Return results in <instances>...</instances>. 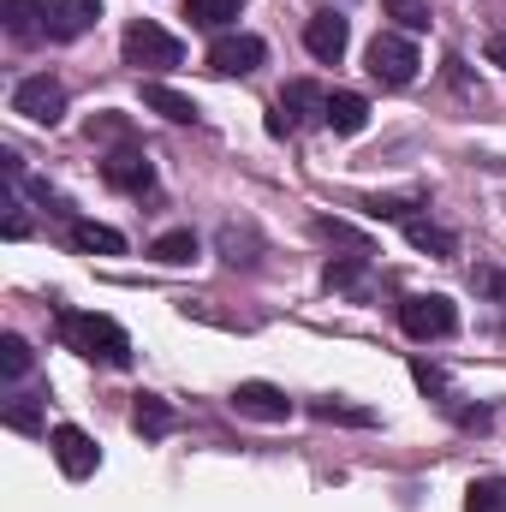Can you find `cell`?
Returning <instances> with one entry per match:
<instances>
[{
    "instance_id": "1",
    "label": "cell",
    "mask_w": 506,
    "mask_h": 512,
    "mask_svg": "<svg viewBox=\"0 0 506 512\" xmlns=\"http://www.w3.org/2000/svg\"><path fill=\"white\" fill-rule=\"evenodd\" d=\"M54 328H60V340H66L78 358H90V364H114V370H126L131 364V334L114 322V316H96V310H60Z\"/></svg>"
},
{
    "instance_id": "2",
    "label": "cell",
    "mask_w": 506,
    "mask_h": 512,
    "mask_svg": "<svg viewBox=\"0 0 506 512\" xmlns=\"http://www.w3.org/2000/svg\"><path fill=\"white\" fill-rule=\"evenodd\" d=\"M120 54H126V66H137V72H173L185 60V42L173 30L137 18V24H126V36H120Z\"/></svg>"
},
{
    "instance_id": "3",
    "label": "cell",
    "mask_w": 506,
    "mask_h": 512,
    "mask_svg": "<svg viewBox=\"0 0 506 512\" xmlns=\"http://www.w3.org/2000/svg\"><path fill=\"white\" fill-rule=\"evenodd\" d=\"M399 328H405L411 340H447V334L459 328V310H453V298H441V292H411V298L399 304Z\"/></svg>"
},
{
    "instance_id": "4",
    "label": "cell",
    "mask_w": 506,
    "mask_h": 512,
    "mask_svg": "<svg viewBox=\"0 0 506 512\" xmlns=\"http://www.w3.org/2000/svg\"><path fill=\"white\" fill-rule=\"evenodd\" d=\"M364 60H370V78L387 84V90H405V84L417 78V66H423V60H417V48H411V36H399V30H381Z\"/></svg>"
},
{
    "instance_id": "5",
    "label": "cell",
    "mask_w": 506,
    "mask_h": 512,
    "mask_svg": "<svg viewBox=\"0 0 506 512\" xmlns=\"http://www.w3.org/2000/svg\"><path fill=\"white\" fill-rule=\"evenodd\" d=\"M12 114H24V120H36V126H60V114H66V84L48 78V72L24 78V84L12 90Z\"/></svg>"
},
{
    "instance_id": "6",
    "label": "cell",
    "mask_w": 506,
    "mask_h": 512,
    "mask_svg": "<svg viewBox=\"0 0 506 512\" xmlns=\"http://www.w3.org/2000/svg\"><path fill=\"white\" fill-rule=\"evenodd\" d=\"M262 60H268L262 36H245V30L215 36V48H209V72H215V78H251Z\"/></svg>"
},
{
    "instance_id": "7",
    "label": "cell",
    "mask_w": 506,
    "mask_h": 512,
    "mask_svg": "<svg viewBox=\"0 0 506 512\" xmlns=\"http://www.w3.org/2000/svg\"><path fill=\"white\" fill-rule=\"evenodd\" d=\"M102 0H42V30L48 42H78L84 30H96Z\"/></svg>"
},
{
    "instance_id": "8",
    "label": "cell",
    "mask_w": 506,
    "mask_h": 512,
    "mask_svg": "<svg viewBox=\"0 0 506 512\" xmlns=\"http://www.w3.org/2000/svg\"><path fill=\"white\" fill-rule=\"evenodd\" d=\"M322 108H328V96H322L316 84H304V78H298V84H286V90H280V108H274L268 131H274V137H286V131L322 120Z\"/></svg>"
},
{
    "instance_id": "9",
    "label": "cell",
    "mask_w": 506,
    "mask_h": 512,
    "mask_svg": "<svg viewBox=\"0 0 506 512\" xmlns=\"http://www.w3.org/2000/svg\"><path fill=\"white\" fill-rule=\"evenodd\" d=\"M102 179H108L114 191H126V197H149V191H155V167H149L143 149H114V155H102Z\"/></svg>"
},
{
    "instance_id": "10",
    "label": "cell",
    "mask_w": 506,
    "mask_h": 512,
    "mask_svg": "<svg viewBox=\"0 0 506 512\" xmlns=\"http://www.w3.org/2000/svg\"><path fill=\"white\" fill-rule=\"evenodd\" d=\"M48 447H54V459H60V471H66V477H96V465H102L96 441H90L78 423H60V429L48 435Z\"/></svg>"
},
{
    "instance_id": "11",
    "label": "cell",
    "mask_w": 506,
    "mask_h": 512,
    "mask_svg": "<svg viewBox=\"0 0 506 512\" xmlns=\"http://www.w3.org/2000/svg\"><path fill=\"white\" fill-rule=\"evenodd\" d=\"M233 411L239 417H256V423H286L292 417V399L274 382H239L233 387Z\"/></svg>"
},
{
    "instance_id": "12",
    "label": "cell",
    "mask_w": 506,
    "mask_h": 512,
    "mask_svg": "<svg viewBox=\"0 0 506 512\" xmlns=\"http://www.w3.org/2000/svg\"><path fill=\"white\" fill-rule=\"evenodd\" d=\"M346 42H352V24H346L340 12H316V18L304 24V48H310L316 60H328V66H340Z\"/></svg>"
},
{
    "instance_id": "13",
    "label": "cell",
    "mask_w": 506,
    "mask_h": 512,
    "mask_svg": "<svg viewBox=\"0 0 506 512\" xmlns=\"http://www.w3.org/2000/svg\"><path fill=\"white\" fill-rule=\"evenodd\" d=\"M322 126H334L340 137H358V131L370 126V102L358 90H334L328 108H322Z\"/></svg>"
},
{
    "instance_id": "14",
    "label": "cell",
    "mask_w": 506,
    "mask_h": 512,
    "mask_svg": "<svg viewBox=\"0 0 506 512\" xmlns=\"http://www.w3.org/2000/svg\"><path fill=\"white\" fill-rule=\"evenodd\" d=\"M143 108L149 114H161V120H173V126H197V102L191 96H179L173 84H161V78H149L143 84Z\"/></svg>"
},
{
    "instance_id": "15",
    "label": "cell",
    "mask_w": 506,
    "mask_h": 512,
    "mask_svg": "<svg viewBox=\"0 0 506 512\" xmlns=\"http://www.w3.org/2000/svg\"><path fill=\"white\" fill-rule=\"evenodd\" d=\"M66 239L78 245V251H102V256H126V239L114 233V227H102V221H78V215H66Z\"/></svg>"
},
{
    "instance_id": "16",
    "label": "cell",
    "mask_w": 506,
    "mask_h": 512,
    "mask_svg": "<svg viewBox=\"0 0 506 512\" xmlns=\"http://www.w3.org/2000/svg\"><path fill=\"white\" fill-rule=\"evenodd\" d=\"M131 429H137L143 441L173 435V405H167L161 393H137V405H131Z\"/></svg>"
},
{
    "instance_id": "17",
    "label": "cell",
    "mask_w": 506,
    "mask_h": 512,
    "mask_svg": "<svg viewBox=\"0 0 506 512\" xmlns=\"http://www.w3.org/2000/svg\"><path fill=\"white\" fill-rule=\"evenodd\" d=\"M399 227H405V239H411L417 251H429V256H453L459 251V239H453L447 227H435L429 215H411V221H399Z\"/></svg>"
},
{
    "instance_id": "18",
    "label": "cell",
    "mask_w": 506,
    "mask_h": 512,
    "mask_svg": "<svg viewBox=\"0 0 506 512\" xmlns=\"http://www.w3.org/2000/svg\"><path fill=\"white\" fill-rule=\"evenodd\" d=\"M6 30H12V42L48 36V30H42V0H6Z\"/></svg>"
},
{
    "instance_id": "19",
    "label": "cell",
    "mask_w": 506,
    "mask_h": 512,
    "mask_svg": "<svg viewBox=\"0 0 506 512\" xmlns=\"http://www.w3.org/2000/svg\"><path fill=\"white\" fill-rule=\"evenodd\" d=\"M149 256H155V262H167V268H179V262H191V256H197V233H191V227H173V233H161V239L149 245Z\"/></svg>"
},
{
    "instance_id": "20",
    "label": "cell",
    "mask_w": 506,
    "mask_h": 512,
    "mask_svg": "<svg viewBox=\"0 0 506 512\" xmlns=\"http://www.w3.org/2000/svg\"><path fill=\"white\" fill-rule=\"evenodd\" d=\"M239 6H245V0H185V18L203 24V30H221V24L239 18Z\"/></svg>"
},
{
    "instance_id": "21",
    "label": "cell",
    "mask_w": 506,
    "mask_h": 512,
    "mask_svg": "<svg viewBox=\"0 0 506 512\" xmlns=\"http://www.w3.org/2000/svg\"><path fill=\"white\" fill-rule=\"evenodd\" d=\"M370 256H340V262H328V286L334 292H364L370 286V268H364Z\"/></svg>"
},
{
    "instance_id": "22",
    "label": "cell",
    "mask_w": 506,
    "mask_h": 512,
    "mask_svg": "<svg viewBox=\"0 0 506 512\" xmlns=\"http://www.w3.org/2000/svg\"><path fill=\"white\" fill-rule=\"evenodd\" d=\"M465 512H506V477H477L465 489Z\"/></svg>"
},
{
    "instance_id": "23",
    "label": "cell",
    "mask_w": 506,
    "mask_h": 512,
    "mask_svg": "<svg viewBox=\"0 0 506 512\" xmlns=\"http://www.w3.org/2000/svg\"><path fill=\"white\" fill-rule=\"evenodd\" d=\"M316 233H322L328 245H346L352 256H370V239H364L358 227H346V221H328V215H316Z\"/></svg>"
},
{
    "instance_id": "24",
    "label": "cell",
    "mask_w": 506,
    "mask_h": 512,
    "mask_svg": "<svg viewBox=\"0 0 506 512\" xmlns=\"http://www.w3.org/2000/svg\"><path fill=\"white\" fill-rule=\"evenodd\" d=\"M30 364H36V352H30L18 334H0V370L18 382V376H30Z\"/></svg>"
},
{
    "instance_id": "25",
    "label": "cell",
    "mask_w": 506,
    "mask_h": 512,
    "mask_svg": "<svg viewBox=\"0 0 506 512\" xmlns=\"http://www.w3.org/2000/svg\"><path fill=\"white\" fill-rule=\"evenodd\" d=\"M310 417H322V423H376V411H364V405H340V399H316L310 405Z\"/></svg>"
},
{
    "instance_id": "26",
    "label": "cell",
    "mask_w": 506,
    "mask_h": 512,
    "mask_svg": "<svg viewBox=\"0 0 506 512\" xmlns=\"http://www.w3.org/2000/svg\"><path fill=\"white\" fill-rule=\"evenodd\" d=\"M399 30H429V0H381Z\"/></svg>"
},
{
    "instance_id": "27",
    "label": "cell",
    "mask_w": 506,
    "mask_h": 512,
    "mask_svg": "<svg viewBox=\"0 0 506 512\" xmlns=\"http://www.w3.org/2000/svg\"><path fill=\"white\" fill-rule=\"evenodd\" d=\"M6 423H12V429H42V417H36L30 399H12V405H6Z\"/></svg>"
},
{
    "instance_id": "28",
    "label": "cell",
    "mask_w": 506,
    "mask_h": 512,
    "mask_svg": "<svg viewBox=\"0 0 506 512\" xmlns=\"http://www.w3.org/2000/svg\"><path fill=\"white\" fill-rule=\"evenodd\" d=\"M411 376H417V387H423V393H441V370H429V364H411Z\"/></svg>"
},
{
    "instance_id": "29",
    "label": "cell",
    "mask_w": 506,
    "mask_h": 512,
    "mask_svg": "<svg viewBox=\"0 0 506 512\" xmlns=\"http://www.w3.org/2000/svg\"><path fill=\"white\" fill-rule=\"evenodd\" d=\"M90 137H126V120H96Z\"/></svg>"
},
{
    "instance_id": "30",
    "label": "cell",
    "mask_w": 506,
    "mask_h": 512,
    "mask_svg": "<svg viewBox=\"0 0 506 512\" xmlns=\"http://www.w3.org/2000/svg\"><path fill=\"white\" fill-rule=\"evenodd\" d=\"M477 286H483V292H506V274H489V268H477Z\"/></svg>"
},
{
    "instance_id": "31",
    "label": "cell",
    "mask_w": 506,
    "mask_h": 512,
    "mask_svg": "<svg viewBox=\"0 0 506 512\" xmlns=\"http://www.w3.org/2000/svg\"><path fill=\"white\" fill-rule=\"evenodd\" d=\"M489 60H495V66H506V30H495V36H489Z\"/></svg>"
}]
</instances>
